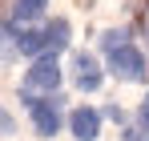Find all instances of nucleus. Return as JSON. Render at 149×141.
<instances>
[{"label": "nucleus", "instance_id": "f257e3e1", "mask_svg": "<svg viewBox=\"0 0 149 141\" xmlns=\"http://www.w3.org/2000/svg\"><path fill=\"white\" fill-rule=\"evenodd\" d=\"M56 89H61V65H56V57H36L28 65L24 81H20V101L32 105L40 97H56Z\"/></svg>", "mask_w": 149, "mask_h": 141}, {"label": "nucleus", "instance_id": "f03ea898", "mask_svg": "<svg viewBox=\"0 0 149 141\" xmlns=\"http://www.w3.org/2000/svg\"><path fill=\"white\" fill-rule=\"evenodd\" d=\"M109 73L117 77V81H145L149 69H145V52L133 45H121L109 52Z\"/></svg>", "mask_w": 149, "mask_h": 141}, {"label": "nucleus", "instance_id": "7ed1b4c3", "mask_svg": "<svg viewBox=\"0 0 149 141\" xmlns=\"http://www.w3.org/2000/svg\"><path fill=\"white\" fill-rule=\"evenodd\" d=\"M61 101L65 97H40L28 105V117H32V129L40 137H56L61 133Z\"/></svg>", "mask_w": 149, "mask_h": 141}, {"label": "nucleus", "instance_id": "20e7f679", "mask_svg": "<svg viewBox=\"0 0 149 141\" xmlns=\"http://www.w3.org/2000/svg\"><path fill=\"white\" fill-rule=\"evenodd\" d=\"M73 81H77L81 93H97V89H101L105 73H101V65H97L93 52H77V57H73Z\"/></svg>", "mask_w": 149, "mask_h": 141}, {"label": "nucleus", "instance_id": "39448f33", "mask_svg": "<svg viewBox=\"0 0 149 141\" xmlns=\"http://www.w3.org/2000/svg\"><path fill=\"white\" fill-rule=\"evenodd\" d=\"M69 129H73L77 141H97L101 137V113L93 105H77L73 113H69Z\"/></svg>", "mask_w": 149, "mask_h": 141}, {"label": "nucleus", "instance_id": "423d86ee", "mask_svg": "<svg viewBox=\"0 0 149 141\" xmlns=\"http://www.w3.org/2000/svg\"><path fill=\"white\" fill-rule=\"evenodd\" d=\"M49 12V0H12V24L16 28H28Z\"/></svg>", "mask_w": 149, "mask_h": 141}, {"label": "nucleus", "instance_id": "0eeeda50", "mask_svg": "<svg viewBox=\"0 0 149 141\" xmlns=\"http://www.w3.org/2000/svg\"><path fill=\"white\" fill-rule=\"evenodd\" d=\"M129 45V28H109V32H101V48L105 52H113V48Z\"/></svg>", "mask_w": 149, "mask_h": 141}, {"label": "nucleus", "instance_id": "6e6552de", "mask_svg": "<svg viewBox=\"0 0 149 141\" xmlns=\"http://www.w3.org/2000/svg\"><path fill=\"white\" fill-rule=\"evenodd\" d=\"M16 28V24H12ZM8 24H0V61H8L12 52H16V32H12Z\"/></svg>", "mask_w": 149, "mask_h": 141}, {"label": "nucleus", "instance_id": "1a4fd4ad", "mask_svg": "<svg viewBox=\"0 0 149 141\" xmlns=\"http://www.w3.org/2000/svg\"><path fill=\"white\" fill-rule=\"evenodd\" d=\"M12 133H16V117L8 109H0V137H12Z\"/></svg>", "mask_w": 149, "mask_h": 141}, {"label": "nucleus", "instance_id": "9d476101", "mask_svg": "<svg viewBox=\"0 0 149 141\" xmlns=\"http://www.w3.org/2000/svg\"><path fill=\"white\" fill-rule=\"evenodd\" d=\"M137 121H141V133H149V97L141 101V109H137Z\"/></svg>", "mask_w": 149, "mask_h": 141}, {"label": "nucleus", "instance_id": "9b49d317", "mask_svg": "<svg viewBox=\"0 0 149 141\" xmlns=\"http://www.w3.org/2000/svg\"><path fill=\"white\" fill-rule=\"evenodd\" d=\"M105 117H109V121H125V113L117 109V105H109V109H105Z\"/></svg>", "mask_w": 149, "mask_h": 141}, {"label": "nucleus", "instance_id": "f8f14e48", "mask_svg": "<svg viewBox=\"0 0 149 141\" xmlns=\"http://www.w3.org/2000/svg\"><path fill=\"white\" fill-rule=\"evenodd\" d=\"M145 36H149V24H145Z\"/></svg>", "mask_w": 149, "mask_h": 141}]
</instances>
